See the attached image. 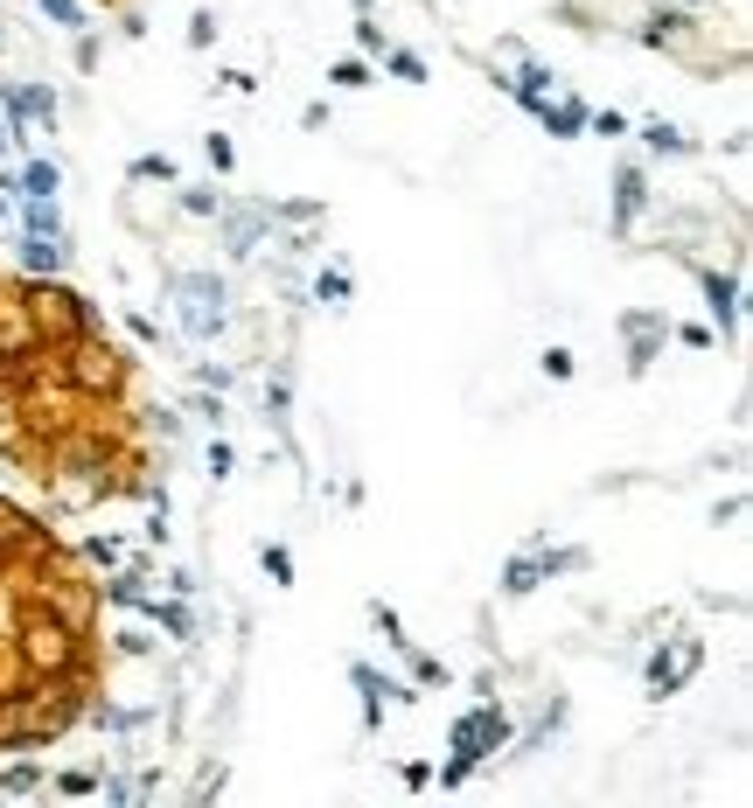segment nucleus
<instances>
[{
	"mask_svg": "<svg viewBox=\"0 0 753 808\" xmlns=\"http://www.w3.org/2000/svg\"><path fill=\"white\" fill-rule=\"evenodd\" d=\"M266 571H273V586H294V558L279 543H266Z\"/></svg>",
	"mask_w": 753,
	"mask_h": 808,
	"instance_id": "21",
	"label": "nucleus"
},
{
	"mask_svg": "<svg viewBox=\"0 0 753 808\" xmlns=\"http://www.w3.org/2000/svg\"><path fill=\"white\" fill-rule=\"evenodd\" d=\"M202 153H210V168H217V174H224L230 161H238V147H230L224 133H210V140H202Z\"/></svg>",
	"mask_w": 753,
	"mask_h": 808,
	"instance_id": "22",
	"label": "nucleus"
},
{
	"mask_svg": "<svg viewBox=\"0 0 753 808\" xmlns=\"http://www.w3.org/2000/svg\"><path fill=\"white\" fill-rule=\"evenodd\" d=\"M8 147H14V126H8V119H0V153H8Z\"/></svg>",
	"mask_w": 753,
	"mask_h": 808,
	"instance_id": "30",
	"label": "nucleus"
},
{
	"mask_svg": "<svg viewBox=\"0 0 753 808\" xmlns=\"http://www.w3.org/2000/svg\"><path fill=\"white\" fill-rule=\"evenodd\" d=\"M0 98H8L14 119H57V98H49V91H14V84H0Z\"/></svg>",
	"mask_w": 753,
	"mask_h": 808,
	"instance_id": "7",
	"label": "nucleus"
},
{
	"mask_svg": "<svg viewBox=\"0 0 753 808\" xmlns=\"http://www.w3.org/2000/svg\"><path fill=\"white\" fill-rule=\"evenodd\" d=\"M544 377H558V383L573 377V349H544Z\"/></svg>",
	"mask_w": 753,
	"mask_h": 808,
	"instance_id": "25",
	"label": "nucleus"
},
{
	"mask_svg": "<svg viewBox=\"0 0 753 808\" xmlns=\"http://www.w3.org/2000/svg\"><path fill=\"white\" fill-rule=\"evenodd\" d=\"M412 676H419V684H447V662H439V656H412Z\"/></svg>",
	"mask_w": 753,
	"mask_h": 808,
	"instance_id": "24",
	"label": "nucleus"
},
{
	"mask_svg": "<svg viewBox=\"0 0 753 808\" xmlns=\"http://www.w3.org/2000/svg\"><path fill=\"white\" fill-rule=\"evenodd\" d=\"M384 63H392V77H405V84H426V63L412 57V49H384Z\"/></svg>",
	"mask_w": 753,
	"mask_h": 808,
	"instance_id": "14",
	"label": "nucleus"
},
{
	"mask_svg": "<svg viewBox=\"0 0 753 808\" xmlns=\"http://www.w3.org/2000/svg\"><path fill=\"white\" fill-rule=\"evenodd\" d=\"M537 579H544V558H516L509 565V592H531Z\"/></svg>",
	"mask_w": 753,
	"mask_h": 808,
	"instance_id": "19",
	"label": "nucleus"
},
{
	"mask_svg": "<svg viewBox=\"0 0 753 808\" xmlns=\"http://www.w3.org/2000/svg\"><path fill=\"white\" fill-rule=\"evenodd\" d=\"M315 293H321V300H349V279H343V272H321Z\"/></svg>",
	"mask_w": 753,
	"mask_h": 808,
	"instance_id": "27",
	"label": "nucleus"
},
{
	"mask_svg": "<svg viewBox=\"0 0 753 808\" xmlns=\"http://www.w3.org/2000/svg\"><path fill=\"white\" fill-rule=\"evenodd\" d=\"M328 77H335V84H343V91H363V84H370V70H363V63H335Z\"/></svg>",
	"mask_w": 753,
	"mask_h": 808,
	"instance_id": "23",
	"label": "nucleus"
},
{
	"mask_svg": "<svg viewBox=\"0 0 753 808\" xmlns=\"http://www.w3.org/2000/svg\"><path fill=\"white\" fill-rule=\"evenodd\" d=\"M356 42L370 49V57H384V29H377V21H356Z\"/></svg>",
	"mask_w": 753,
	"mask_h": 808,
	"instance_id": "26",
	"label": "nucleus"
},
{
	"mask_svg": "<svg viewBox=\"0 0 753 808\" xmlns=\"http://www.w3.org/2000/svg\"><path fill=\"white\" fill-rule=\"evenodd\" d=\"M21 189H29V196H57V161H29V168H21Z\"/></svg>",
	"mask_w": 753,
	"mask_h": 808,
	"instance_id": "13",
	"label": "nucleus"
},
{
	"mask_svg": "<svg viewBox=\"0 0 753 808\" xmlns=\"http://www.w3.org/2000/svg\"><path fill=\"white\" fill-rule=\"evenodd\" d=\"M36 8L57 21V29H85V8H77V0H36Z\"/></svg>",
	"mask_w": 753,
	"mask_h": 808,
	"instance_id": "15",
	"label": "nucleus"
},
{
	"mask_svg": "<svg viewBox=\"0 0 753 808\" xmlns=\"http://www.w3.org/2000/svg\"><path fill=\"white\" fill-rule=\"evenodd\" d=\"M537 119L552 126L558 140H573V133H586V106H579V98H558V106H552V98H544V106H537Z\"/></svg>",
	"mask_w": 753,
	"mask_h": 808,
	"instance_id": "5",
	"label": "nucleus"
},
{
	"mask_svg": "<svg viewBox=\"0 0 753 808\" xmlns=\"http://www.w3.org/2000/svg\"><path fill=\"white\" fill-rule=\"evenodd\" d=\"M621 328H628V342H635V370H642V362H648V349H656L663 335H670V328H663L656 315H628V321H621Z\"/></svg>",
	"mask_w": 753,
	"mask_h": 808,
	"instance_id": "8",
	"label": "nucleus"
},
{
	"mask_svg": "<svg viewBox=\"0 0 753 808\" xmlns=\"http://www.w3.org/2000/svg\"><path fill=\"white\" fill-rule=\"evenodd\" d=\"M77 558H85V565H106V571H112V565H119V537H91V543H85Z\"/></svg>",
	"mask_w": 753,
	"mask_h": 808,
	"instance_id": "18",
	"label": "nucleus"
},
{
	"mask_svg": "<svg viewBox=\"0 0 753 808\" xmlns=\"http://www.w3.org/2000/svg\"><path fill=\"white\" fill-rule=\"evenodd\" d=\"M642 140L656 147V153H691V140L677 133V126H663V119H648V126H642Z\"/></svg>",
	"mask_w": 753,
	"mask_h": 808,
	"instance_id": "12",
	"label": "nucleus"
},
{
	"mask_svg": "<svg viewBox=\"0 0 753 808\" xmlns=\"http://www.w3.org/2000/svg\"><path fill=\"white\" fill-rule=\"evenodd\" d=\"M21 217H29V238H57V196H29V210H21Z\"/></svg>",
	"mask_w": 753,
	"mask_h": 808,
	"instance_id": "11",
	"label": "nucleus"
},
{
	"mask_svg": "<svg viewBox=\"0 0 753 808\" xmlns=\"http://www.w3.org/2000/svg\"><path fill=\"white\" fill-rule=\"evenodd\" d=\"M112 641H119V656H147V648H153L140 628H126V635H112Z\"/></svg>",
	"mask_w": 753,
	"mask_h": 808,
	"instance_id": "28",
	"label": "nucleus"
},
{
	"mask_svg": "<svg viewBox=\"0 0 753 808\" xmlns=\"http://www.w3.org/2000/svg\"><path fill=\"white\" fill-rule=\"evenodd\" d=\"M586 126H593L601 140H621V133H628V119H621V112H586Z\"/></svg>",
	"mask_w": 753,
	"mask_h": 808,
	"instance_id": "20",
	"label": "nucleus"
},
{
	"mask_svg": "<svg viewBox=\"0 0 753 808\" xmlns=\"http://www.w3.org/2000/svg\"><path fill=\"white\" fill-rule=\"evenodd\" d=\"M36 780H42V767H36V760H21V767H8V774H0V788H8V795H29Z\"/></svg>",
	"mask_w": 753,
	"mask_h": 808,
	"instance_id": "17",
	"label": "nucleus"
},
{
	"mask_svg": "<svg viewBox=\"0 0 753 808\" xmlns=\"http://www.w3.org/2000/svg\"><path fill=\"white\" fill-rule=\"evenodd\" d=\"M503 739H509V711H503V704H475V711H460L454 732H447L454 760L439 767V788H460V780L475 774L488 752H503Z\"/></svg>",
	"mask_w": 753,
	"mask_h": 808,
	"instance_id": "3",
	"label": "nucleus"
},
{
	"mask_svg": "<svg viewBox=\"0 0 753 808\" xmlns=\"http://www.w3.org/2000/svg\"><path fill=\"white\" fill-rule=\"evenodd\" d=\"M230 460H238V453H230V447H224V439H217V447H210V475H217V481L230 475Z\"/></svg>",
	"mask_w": 753,
	"mask_h": 808,
	"instance_id": "29",
	"label": "nucleus"
},
{
	"mask_svg": "<svg viewBox=\"0 0 753 808\" xmlns=\"http://www.w3.org/2000/svg\"><path fill=\"white\" fill-rule=\"evenodd\" d=\"M697 662H705V641H691V635H684V641H670L663 656L648 662V690H656V697H677L691 676H697Z\"/></svg>",
	"mask_w": 753,
	"mask_h": 808,
	"instance_id": "4",
	"label": "nucleus"
},
{
	"mask_svg": "<svg viewBox=\"0 0 753 808\" xmlns=\"http://www.w3.org/2000/svg\"><path fill=\"white\" fill-rule=\"evenodd\" d=\"M0 460L63 509L153 495V411L85 293L0 272Z\"/></svg>",
	"mask_w": 753,
	"mask_h": 808,
	"instance_id": "1",
	"label": "nucleus"
},
{
	"mask_svg": "<svg viewBox=\"0 0 753 808\" xmlns=\"http://www.w3.org/2000/svg\"><path fill=\"white\" fill-rule=\"evenodd\" d=\"M133 181H175V161H168V153H140V161H133Z\"/></svg>",
	"mask_w": 753,
	"mask_h": 808,
	"instance_id": "16",
	"label": "nucleus"
},
{
	"mask_svg": "<svg viewBox=\"0 0 753 808\" xmlns=\"http://www.w3.org/2000/svg\"><path fill=\"white\" fill-rule=\"evenodd\" d=\"M106 592L70 543L0 495V752L57 746L106 684Z\"/></svg>",
	"mask_w": 753,
	"mask_h": 808,
	"instance_id": "2",
	"label": "nucleus"
},
{
	"mask_svg": "<svg viewBox=\"0 0 753 808\" xmlns=\"http://www.w3.org/2000/svg\"><path fill=\"white\" fill-rule=\"evenodd\" d=\"M705 300H712V315H719L725 328L740 321V286H733V279H719V272H705Z\"/></svg>",
	"mask_w": 753,
	"mask_h": 808,
	"instance_id": "10",
	"label": "nucleus"
},
{
	"mask_svg": "<svg viewBox=\"0 0 753 808\" xmlns=\"http://www.w3.org/2000/svg\"><path fill=\"white\" fill-rule=\"evenodd\" d=\"M106 8H126V0H106Z\"/></svg>",
	"mask_w": 753,
	"mask_h": 808,
	"instance_id": "31",
	"label": "nucleus"
},
{
	"mask_svg": "<svg viewBox=\"0 0 753 808\" xmlns=\"http://www.w3.org/2000/svg\"><path fill=\"white\" fill-rule=\"evenodd\" d=\"M0 217H8V202H0Z\"/></svg>",
	"mask_w": 753,
	"mask_h": 808,
	"instance_id": "32",
	"label": "nucleus"
},
{
	"mask_svg": "<svg viewBox=\"0 0 753 808\" xmlns=\"http://www.w3.org/2000/svg\"><path fill=\"white\" fill-rule=\"evenodd\" d=\"M642 202H648V181H642V168H621V210H614V223L628 230V223L642 217Z\"/></svg>",
	"mask_w": 753,
	"mask_h": 808,
	"instance_id": "6",
	"label": "nucleus"
},
{
	"mask_svg": "<svg viewBox=\"0 0 753 808\" xmlns=\"http://www.w3.org/2000/svg\"><path fill=\"white\" fill-rule=\"evenodd\" d=\"M21 272L57 279V238H21Z\"/></svg>",
	"mask_w": 753,
	"mask_h": 808,
	"instance_id": "9",
	"label": "nucleus"
}]
</instances>
